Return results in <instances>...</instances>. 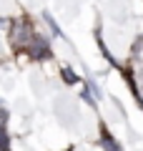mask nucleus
Masks as SVG:
<instances>
[{
  "mask_svg": "<svg viewBox=\"0 0 143 151\" xmlns=\"http://www.w3.org/2000/svg\"><path fill=\"white\" fill-rule=\"evenodd\" d=\"M10 40H13V45H15L18 50H28L30 43L35 40V33H33V28L28 25L25 20H18L15 25H13V30H10Z\"/></svg>",
  "mask_w": 143,
  "mask_h": 151,
  "instance_id": "nucleus-1",
  "label": "nucleus"
}]
</instances>
